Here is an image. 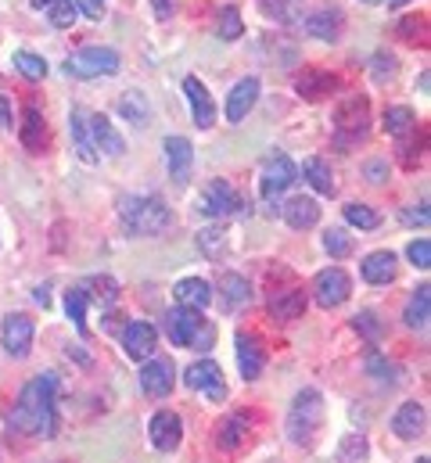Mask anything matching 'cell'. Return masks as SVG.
<instances>
[{"mask_svg":"<svg viewBox=\"0 0 431 463\" xmlns=\"http://www.w3.org/2000/svg\"><path fill=\"white\" fill-rule=\"evenodd\" d=\"M54 395H58V374H36L26 388H22V399L12 413V424L29 431V435H40V438H54Z\"/></svg>","mask_w":431,"mask_h":463,"instance_id":"cell-1","label":"cell"},{"mask_svg":"<svg viewBox=\"0 0 431 463\" xmlns=\"http://www.w3.org/2000/svg\"><path fill=\"white\" fill-rule=\"evenodd\" d=\"M119 216H123V227L130 234H137V237H155L172 223V212L158 195H130V198H123Z\"/></svg>","mask_w":431,"mask_h":463,"instance_id":"cell-2","label":"cell"},{"mask_svg":"<svg viewBox=\"0 0 431 463\" xmlns=\"http://www.w3.org/2000/svg\"><path fill=\"white\" fill-rule=\"evenodd\" d=\"M320 424H323V395L316 388H302L288 410V438L295 445H306V442H313Z\"/></svg>","mask_w":431,"mask_h":463,"instance_id":"cell-3","label":"cell"},{"mask_svg":"<svg viewBox=\"0 0 431 463\" xmlns=\"http://www.w3.org/2000/svg\"><path fill=\"white\" fill-rule=\"evenodd\" d=\"M165 331L172 338V345H188V348H209L216 338V327L209 320L198 316V309L177 306L165 313Z\"/></svg>","mask_w":431,"mask_h":463,"instance_id":"cell-4","label":"cell"},{"mask_svg":"<svg viewBox=\"0 0 431 463\" xmlns=\"http://www.w3.org/2000/svg\"><path fill=\"white\" fill-rule=\"evenodd\" d=\"M65 72L76 79H98L119 72V54L112 47H83L65 61Z\"/></svg>","mask_w":431,"mask_h":463,"instance_id":"cell-5","label":"cell"},{"mask_svg":"<svg viewBox=\"0 0 431 463\" xmlns=\"http://www.w3.org/2000/svg\"><path fill=\"white\" fill-rule=\"evenodd\" d=\"M353 291V281H349V273H345L341 266H327L313 276V299L323 306V309H338L345 299H349Z\"/></svg>","mask_w":431,"mask_h":463,"instance_id":"cell-6","label":"cell"},{"mask_svg":"<svg viewBox=\"0 0 431 463\" xmlns=\"http://www.w3.org/2000/svg\"><path fill=\"white\" fill-rule=\"evenodd\" d=\"M198 212L219 220L227 212H248V205L234 195V188L227 180H212V183H205V191L198 195Z\"/></svg>","mask_w":431,"mask_h":463,"instance_id":"cell-7","label":"cell"},{"mask_svg":"<svg viewBox=\"0 0 431 463\" xmlns=\"http://www.w3.org/2000/svg\"><path fill=\"white\" fill-rule=\"evenodd\" d=\"M188 388L202 392L209 403H223L227 399V385H223V370L212 363V359H198L188 366V374H184Z\"/></svg>","mask_w":431,"mask_h":463,"instance_id":"cell-8","label":"cell"},{"mask_svg":"<svg viewBox=\"0 0 431 463\" xmlns=\"http://www.w3.org/2000/svg\"><path fill=\"white\" fill-rule=\"evenodd\" d=\"M299 180V169L288 155H274L267 165H263V183H259V191H263L267 202H274L281 191H288L291 183Z\"/></svg>","mask_w":431,"mask_h":463,"instance_id":"cell-9","label":"cell"},{"mask_svg":"<svg viewBox=\"0 0 431 463\" xmlns=\"http://www.w3.org/2000/svg\"><path fill=\"white\" fill-rule=\"evenodd\" d=\"M140 388L151 399H165L172 392V359L169 355H151L140 370Z\"/></svg>","mask_w":431,"mask_h":463,"instance_id":"cell-10","label":"cell"},{"mask_svg":"<svg viewBox=\"0 0 431 463\" xmlns=\"http://www.w3.org/2000/svg\"><path fill=\"white\" fill-rule=\"evenodd\" d=\"M367 133V98H349L338 108V144H349Z\"/></svg>","mask_w":431,"mask_h":463,"instance_id":"cell-11","label":"cell"},{"mask_svg":"<svg viewBox=\"0 0 431 463\" xmlns=\"http://www.w3.org/2000/svg\"><path fill=\"white\" fill-rule=\"evenodd\" d=\"M184 98H188V105H191L195 123H198L202 130H209V126L216 123V105H212V94L205 90V83H202L198 76H188V79H184Z\"/></svg>","mask_w":431,"mask_h":463,"instance_id":"cell-12","label":"cell"},{"mask_svg":"<svg viewBox=\"0 0 431 463\" xmlns=\"http://www.w3.org/2000/svg\"><path fill=\"white\" fill-rule=\"evenodd\" d=\"M259 101V79L255 76H244L234 83V90L227 94V123H241Z\"/></svg>","mask_w":431,"mask_h":463,"instance_id":"cell-13","label":"cell"},{"mask_svg":"<svg viewBox=\"0 0 431 463\" xmlns=\"http://www.w3.org/2000/svg\"><path fill=\"white\" fill-rule=\"evenodd\" d=\"M4 348H8V355H15V359H26V355H29V348H33V320H29L26 313H12V316L4 320Z\"/></svg>","mask_w":431,"mask_h":463,"instance_id":"cell-14","label":"cell"},{"mask_svg":"<svg viewBox=\"0 0 431 463\" xmlns=\"http://www.w3.org/2000/svg\"><path fill=\"white\" fill-rule=\"evenodd\" d=\"M155 345H158V331H155L148 320H133V323L123 331V348H126L130 359H151Z\"/></svg>","mask_w":431,"mask_h":463,"instance_id":"cell-15","label":"cell"},{"mask_svg":"<svg viewBox=\"0 0 431 463\" xmlns=\"http://www.w3.org/2000/svg\"><path fill=\"white\" fill-rule=\"evenodd\" d=\"M237 366H241L244 381H255L259 374H263L267 352H263V345H259L255 334H237Z\"/></svg>","mask_w":431,"mask_h":463,"instance_id":"cell-16","label":"cell"},{"mask_svg":"<svg viewBox=\"0 0 431 463\" xmlns=\"http://www.w3.org/2000/svg\"><path fill=\"white\" fill-rule=\"evenodd\" d=\"M165 162H169V176L184 183L195 165V144L184 137H165Z\"/></svg>","mask_w":431,"mask_h":463,"instance_id":"cell-17","label":"cell"},{"mask_svg":"<svg viewBox=\"0 0 431 463\" xmlns=\"http://www.w3.org/2000/svg\"><path fill=\"white\" fill-rule=\"evenodd\" d=\"M180 435H184V427H180V417L177 413H155L151 417V442H155V449H162V452H172L180 445Z\"/></svg>","mask_w":431,"mask_h":463,"instance_id":"cell-18","label":"cell"},{"mask_svg":"<svg viewBox=\"0 0 431 463\" xmlns=\"http://www.w3.org/2000/svg\"><path fill=\"white\" fill-rule=\"evenodd\" d=\"M91 140H94L98 158H101V155H108V158H119V155H123V137L116 133V126H112L108 116H91Z\"/></svg>","mask_w":431,"mask_h":463,"instance_id":"cell-19","label":"cell"},{"mask_svg":"<svg viewBox=\"0 0 431 463\" xmlns=\"http://www.w3.org/2000/svg\"><path fill=\"white\" fill-rule=\"evenodd\" d=\"M281 209V216H284V223L288 227H295V230H309V227H316L320 223V205L313 202V198H288L284 205H277Z\"/></svg>","mask_w":431,"mask_h":463,"instance_id":"cell-20","label":"cell"},{"mask_svg":"<svg viewBox=\"0 0 431 463\" xmlns=\"http://www.w3.org/2000/svg\"><path fill=\"white\" fill-rule=\"evenodd\" d=\"M68 126H72V148H76V155H79L86 165H94V162H98V151H94V140H91V116H86L83 108H72Z\"/></svg>","mask_w":431,"mask_h":463,"instance_id":"cell-21","label":"cell"},{"mask_svg":"<svg viewBox=\"0 0 431 463\" xmlns=\"http://www.w3.org/2000/svg\"><path fill=\"white\" fill-rule=\"evenodd\" d=\"M219 302H223V309H230V313H237L241 306L251 302V288H248V281H244L241 273H223V276H219Z\"/></svg>","mask_w":431,"mask_h":463,"instance_id":"cell-22","label":"cell"},{"mask_svg":"<svg viewBox=\"0 0 431 463\" xmlns=\"http://www.w3.org/2000/svg\"><path fill=\"white\" fill-rule=\"evenodd\" d=\"M363 281L367 284H392L395 281V255L392 251H374L363 259Z\"/></svg>","mask_w":431,"mask_h":463,"instance_id":"cell-23","label":"cell"},{"mask_svg":"<svg viewBox=\"0 0 431 463\" xmlns=\"http://www.w3.org/2000/svg\"><path fill=\"white\" fill-rule=\"evenodd\" d=\"M302 309H306V291H302V288H284V291H277V295L270 299L274 320H299Z\"/></svg>","mask_w":431,"mask_h":463,"instance_id":"cell-24","label":"cell"},{"mask_svg":"<svg viewBox=\"0 0 431 463\" xmlns=\"http://www.w3.org/2000/svg\"><path fill=\"white\" fill-rule=\"evenodd\" d=\"M392 431L399 438H417L424 431V406L420 403H403L392 417Z\"/></svg>","mask_w":431,"mask_h":463,"instance_id":"cell-25","label":"cell"},{"mask_svg":"<svg viewBox=\"0 0 431 463\" xmlns=\"http://www.w3.org/2000/svg\"><path fill=\"white\" fill-rule=\"evenodd\" d=\"M306 29H309L316 40H327V44H334V40L341 36V12H334V8L313 12V15L306 19Z\"/></svg>","mask_w":431,"mask_h":463,"instance_id":"cell-26","label":"cell"},{"mask_svg":"<svg viewBox=\"0 0 431 463\" xmlns=\"http://www.w3.org/2000/svg\"><path fill=\"white\" fill-rule=\"evenodd\" d=\"M177 299L188 309H205L212 302V288L202 281V276H184V281L177 284Z\"/></svg>","mask_w":431,"mask_h":463,"instance_id":"cell-27","label":"cell"},{"mask_svg":"<svg viewBox=\"0 0 431 463\" xmlns=\"http://www.w3.org/2000/svg\"><path fill=\"white\" fill-rule=\"evenodd\" d=\"M427 309H431V288L427 284H420L413 295H410V302H406V323L410 327H417V331H424L427 327Z\"/></svg>","mask_w":431,"mask_h":463,"instance_id":"cell-28","label":"cell"},{"mask_svg":"<svg viewBox=\"0 0 431 463\" xmlns=\"http://www.w3.org/2000/svg\"><path fill=\"white\" fill-rule=\"evenodd\" d=\"M302 176L313 183V191L334 195V176H331V165H327L323 158H306V162H302Z\"/></svg>","mask_w":431,"mask_h":463,"instance_id":"cell-29","label":"cell"},{"mask_svg":"<svg viewBox=\"0 0 431 463\" xmlns=\"http://www.w3.org/2000/svg\"><path fill=\"white\" fill-rule=\"evenodd\" d=\"M119 112H123V116H126V123H133L137 130H144V126H148V119H151L148 101H144L140 90H130V94H123V98H119Z\"/></svg>","mask_w":431,"mask_h":463,"instance_id":"cell-30","label":"cell"},{"mask_svg":"<svg viewBox=\"0 0 431 463\" xmlns=\"http://www.w3.org/2000/svg\"><path fill=\"white\" fill-rule=\"evenodd\" d=\"M19 137H22V144H26L29 151H40V148H44V119H40L36 108H26V123H22Z\"/></svg>","mask_w":431,"mask_h":463,"instance_id":"cell-31","label":"cell"},{"mask_svg":"<svg viewBox=\"0 0 431 463\" xmlns=\"http://www.w3.org/2000/svg\"><path fill=\"white\" fill-rule=\"evenodd\" d=\"M345 223H353V227H360V230H378V227H381V216H378L371 205L349 202V205H345Z\"/></svg>","mask_w":431,"mask_h":463,"instance_id":"cell-32","label":"cell"},{"mask_svg":"<svg viewBox=\"0 0 431 463\" xmlns=\"http://www.w3.org/2000/svg\"><path fill=\"white\" fill-rule=\"evenodd\" d=\"M413 126H417V119H413V112H410V108L395 105V108H388V112H385V130H388V137H406Z\"/></svg>","mask_w":431,"mask_h":463,"instance_id":"cell-33","label":"cell"},{"mask_svg":"<svg viewBox=\"0 0 431 463\" xmlns=\"http://www.w3.org/2000/svg\"><path fill=\"white\" fill-rule=\"evenodd\" d=\"M65 313H68V320L76 323V331L86 334V288H72V291L65 295Z\"/></svg>","mask_w":431,"mask_h":463,"instance_id":"cell-34","label":"cell"},{"mask_svg":"<svg viewBox=\"0 0 431 463\" xmlns=\"http://www.w3.org/2000/svg\"><path fill=\"white\" fill-rule=\"evenodd\" d=\"M323 248L331 251V259H345V255H353V234H345V230H338V227H331L327 234H323Z\"/></svg>","mask_w":431,"mask_h":463,"instance_id":"cell-35","label":"cell"},{"mask_svg":"<svg viewBox=\"0 0 431 463\" xmlns=\"http://www.w3.org/2000/svg\"><path fill=\"white\" fill-rule=\"evenodd\" d=\"M198 248L209 255V259H219L227 251V230L223 227H209L198 234Z\"/></svg>","mask_w":431,"mask_h":463,"instance_id":"cell-36","label":"cell"},{"mask_svg":"<svg viewBox=\"0 0 431 463\" xmlns=\"http://www.w3.org/2000/svg\"><path fill=\"white\" fill-rule=\"evenodd\" d=\"M15 68H19L26 79H44V76H47V61H44L40 54H33V51H19V54H15Z\"/></svg>","mask_w":431,"mask_h":463,"instance_id":"cell-37","label":"cell"},{"mask_svg":"<svg viewBox=\"0 0 431 463\" xmlns=\"http://www.w3.org/2000/svg\"><path fill=\"white\" fill-rule=\"evenodd\" d=\"M244 431H248V427H244L241 417H227L216 435H219V445H223V449H237V445L244 442Z\"/></svg>","mask_w":431,"mask_h":463,"instance_id":"cell-38","label":"cell"},{"mask_svg":"<svg viewBox=\"0 0 431 463\" xmlns=\"http://www.w3.org/2000/svg\"><path fill=\"white\" fill-rule=\"evenodd\" d=\"M363 456H367V438L363 435H345V442L338 449V459L341 463H363Z\"/></svg>","mask_w":431,"mask_h":463,"instance_id":"cell-39","label":"cell"},{"mask_svg":"<svg viewBox=\"0 0 431 463\" xmlns=\"http://www.w3.org/2000/svg\"><path fill=\"white\" fill-rule=\"evenodd\" d=\"M223 40H237L241 33H244V22H241V12L234 8V4H227L223 12H219V29H216Z\"/></svg>","mask_w":431,"mask_h":463,"instance_id":"cell-40","label":"cell"},{"mask_svg":"<svg viewBox=\"0 0 431 463\" xmlns=\"http://www.w3.org/2000/svg\"><path fill=\"white\" fill-rule=\"evenodd\" d=\"M353 327L367 338V341H381V334H385V327H381V320H378V313H371V309H363V313H356V320H353Z\"/></svg>","mask_w":431,"mask_h":463,"instance_id":"cell-41","label":"cell"},{"mask_svg":"<svg viewBox=\"0 0 431 463\" xmlns=\"http://www.w3.org/2000/svg\"><path fill=\"white\" fill-rule=\"evenodd\" d=\"M47 15H51V22L58 26V29H68L72 22H76V4H72V0H54V4L47 8Z\"/></svg>","mask_w":431,"mask_h":463,"instance_id":"cell-42","label":"cell"},{"mask_svg":"<svg viewBox=\"0 0 431 463\" xmlns=\"http://www.w3.org/2000/svg\"><path fill=\"white\" fill-rule=\"evenodd\" d=\"M406 255H410V262H413L417 269H427V266H431V241H427V237H417V241H410Z\"/></svg>","mask_w":431,"mask_h":463,"instance_id":"cell-43","label":"cell"},{"mask_svg":"<svg viewBox=\"0 0 431 463\" xmlns=\"http://www.w3.org/2000/svg\"><path fill=\"white\" fill-rule=\"evenodd\" d=\"M259 4H263V12L274 22H295V8L288 4V0H259Z\"/></svg>","mask_w":431,"mask_h":463,"instance_id":"cell-44","label":"cell"},{"mask_svg":"<svg viewBox=\"0 0 431 463\" xmlns=\"http://www.w3.org/2000/svg\"><path fill=\"white\" fill-rule=\"evenodd\" d=\"M367 370H371V374H378L381 381H388V385H395V381H399V366L385 363L381 355H371V359H367Z\"/></svg>","mask_w":431,"mask_h":463,"instance_id":"cell-45","label":"cell"},{"mask_svg":"<svg viewBox=\"0 0 431 463\" xmlns=\"http://www.w3.org/2000/svg\"><path fill=\"white\" fill-rule=\"evenodd\" d=\"M313 86H334V76H313V72H306V76L299 79V94L316 98V90H313Z\"/></svg>","mask_w":431,"mask_h":463,"instance_id":"cell-46","label":"cell"},{"mask_svg":"<svg viewBox=\"0 0 431 463\" xmlns=\"http://www.w3.org/2000/svg\"><path fill=\"white\" fill-rule=\"evenodd\" d=\"M76 12H83L86 19H101L105 15V0H72Z\"/></svg>","mask_w":431,"mask_h":463,"instance_id":"cell-47","label":"cell"},{"mask_svg":"<svg viewBox=\"0 0 431 463\" xmlns=\"http://www.w3.org/2000/svg\"><path fill=\"white\" fill-rule=\"evenodd\" d=\"M392 72H395V58H392V54H378V58H374V76L385 79V76H392Z\"/></svg>","mask_w":431,"mask_h":463,"instance_id":"cell-48","label":"cell"},{"mask_svg":"<svg viewBox=\"0 0 431 463\" xmlns=\"http://www.w3.org/2000/svg\"><path fill=\"white\" fill-rule=\"evenodd\" d=\"M151 12L155 19H172L177 15V0H151Z\"/></svg>","mask_w":431,"mask_h":463,"instance_id":"cell-49","label":"cell"},{"mask_svg":"<svg viewBox=\"0 0 431 463\" xmlns=\"http://www.w3.org/2000/svg\"><path fill=\"white\" fill-rule=\"evenodd\" d=\"M403 220H406L410 227H413V223H420V227H427V205L420 202V209H406V212H403Z\"/></svg>","mask_w":431,"mask_h":463,"instance_id":"cell-50","label":"cell"},{"mask_svg":"<svg viewBox=\"0 0 431 463\" xmlns=\"http://www.w3.org/2000/svg\"><path fill=\"white\" fill-rule=\"evenodd\" d=\"M0 130H12V101L0 98Z\"/></svg>","mask_w":431,"mask_h":463,"instance_id":"cell-51","label":"cell"},{"mask_svg":"<svg viewBox=\"0 0 431 463\" xmlns=\"http://www.w3.org/2000/svg\"><path fill=\"white\" fill-rule=\"evenodd\" d=\"M367 169H371V180H374V183H381V180H385V176H381V172H385V165H381V162H371Z\"/></svg>","mask_w":431,"mask_h":463,"instance_id":"cell-52","label":"cell"},{"mask_svg":"<svg viewBox=\"0 0 431 463\" xmlns=\"http://www.w3.org/2000/svg\"><path fill=\"white\" fill-rule=\"evenodd\" d=\"M51 4H54V0H33V8H40V12H44V8H51Z\"/></svg>","mask_w":431,"mask_h":463,"instance_id":"cell-53","label":"cell"},{"mask_svg":"<svg viewBox=\"0 0 431 463\" xmlns=\"http://www.w3.org/2000/svg\"><path fill=\"white\" fill-rule=\"evenodd\" d=\"M403 4H413V0H388V8H403Z\"/></svg>","mask_w":431,"mask_h":463,"instance_id":"cell-54","label":"cell"},{"mask_svg":"<svg viewBox=\"0 0 431 463\" xmlns=\"http://www.w3.org/2000/svg\"><path fill=\"white\" fill-rule=\"evenodd\" d=\"M363 4H381V0H363Z\"/></svg>","mask_w":431,"mask_h":463,"instance_id":"cell-55","label":"cell"},{"mask_svg":"<svg viewBox=\"0 0 431 463\" xmlns=\"http://www.w3.org/2000/svg\"><path fill=\"white\" fill-rule=\"evenodd\" d=\"M417 463H431V459H427V456H420V459H417Z\"/></svg>","mask_w":431,"mask_h":463,"instance_id":"cell-56","label":"cell"}]
</instances>
